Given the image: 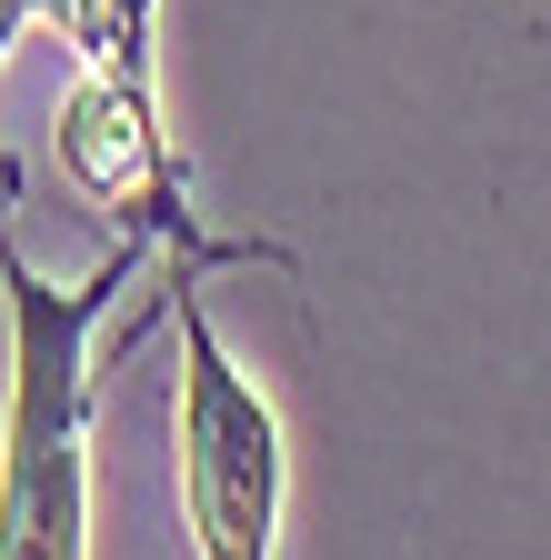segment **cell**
I'll list each match as a JSON object with an SVG mask.
<instances>
[{"label": "cell", "mask_w": 551, "mask_h": 560, "mask_svg": "<svg viewBox=\"0 0 551 560\" xmlns=\"http://www.w3.org/2000/svg\"><path fill=\"white\" fill-rule=\"evenodd\" d=\"M11 180V161H0ZM161 260L151 231H111L81 280H41L0 221L11 301V420H0V560H91V330Z\"/></svg>", "instance_id": "cell-1"}, {"label": "cell", "mask_w": 551, "mask_h": 560, "mask_svg": "<svg viewBox=\"0 0 551 560\" xmlns=\"http://www.w3.org/2000/svg\"><path fill=\"white\" fill-rule=\"evenodd\" d=\"M211 260H282L271 241H221V250H161V291L181 311V511L200 560H271V530H282V490H291V451H282V410H271L231 340L200 311V270Z\"/></svg>", "instance_id": "cell-2"}, {"label": "cell", "mask_w": 551, "mask_h": 560, "mask_svg": "<svg viewBox=\"0 0 551 560\" xmlns=\"http://www.w3.org/2000/svg\"><path fill=\"white\" fill-rule=\"evenodd\" d=\"M60 161H71V180L111 210L120 231H151L161 250H221L191 221V200H181V161H171V130H161L151 91L81 70L71 101H60Z\"/></svg>", "instance_id": "cell-3"}, {"label": "cell", "mask_w": 551, "mask_h": 560, "mask_svg": "<svg viewBox=\"0 0 551 560\" xmlns=\"http://www.w3.org/2000/svg\"><path fill=\"white\" fill-rule=\"evenodd\" d=\"M31 11L81 50V70L151 91V0H31Z\"/></svg>", "instance_id": "cell-4"}, {"label": "cell", "mask_w": 551, "mask_h": 560, "mask_svg": "<svg viewBox=\"0 0 551 560\" xmlns=\"http://www.w3.org/2000/svg\"><path fill=\"white\" fill-rule=\"evenodd\" d=\"M21 21H41L31 0H0V60H11V40H21Z\"/></svg>", "instance_id": "cell-5"}]
</instances>
